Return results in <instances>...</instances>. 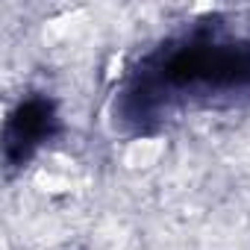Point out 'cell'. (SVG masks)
<instances>
[{
  "instance_id": "obj_1",
  "label": "cell",
  "mask_w": 250,
  "mask_h": 250,
  "mask_svg": "<svg viewBox=\"0 0 250 250\" xmlns=\"http://www.w3.org/2000/svg\"><path fill=\"white\" fill-rule=\"evenodd\" d=\"M238 91H250V30H241L235 18H206L142 62L121 97V118L145 127L174 100Z\"/></svg>"
},
{
  "instance_id": "obj_2",
  "label": "cell",
  "mask_w": 250,
  "mask_h": 250,
  "mask_svg": "<svg viewBox=\"0 0 250 250\" xmlns=\"http://www.w3.org/2000/svg\"><path fill=\"white\" fill-rule=\"evenodd\" d=\"M53 106L42 97H33L18 106V112L6 124V139H3V156L9 165H21L33 156V150L50 139L53 133Z\"/></svg>"
}]
</instances>
